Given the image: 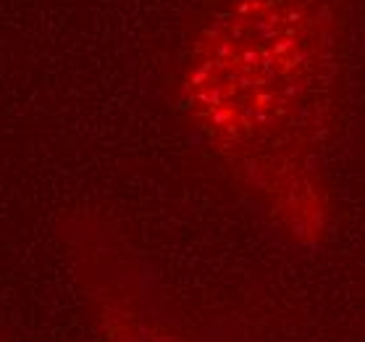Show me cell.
I'll use <instances>...</instances> for the list:
<instances>
[{
  "label": "cell",
  "instance_id": "7a4b0ae2",
  "mask_svg": "<svg viewBox=\"0 0 365 342\" xmlns=\"http://www.w3.org/2000/svg\"><path fill=\"white\" fill-rule=\"evenodd\" d=\"M126 334H116V337H110V342H179V340H171L174 334H163L160 332V326L155 321H150L148 316H142L137 313L134 321H126Z\"/></svg>",
  "mask_w": 365,
  "mask_h": 342
},
{
  "label": "cell",
  "instance_id": "6da1fadb",
  "mask_svg": "<svg viewBox=\"0 0 365 342\" xmlns=\"http://www.w3.org/2000/svg\"><path fill=\"white\" fill-rule=\"evenodd\" d=\"M355 42V0H202L184 40L179 101L279 237L331 224V151Z\"/></svg>",
  "mask_w": 365,
  "mask_h": 342
}]
</instances>
